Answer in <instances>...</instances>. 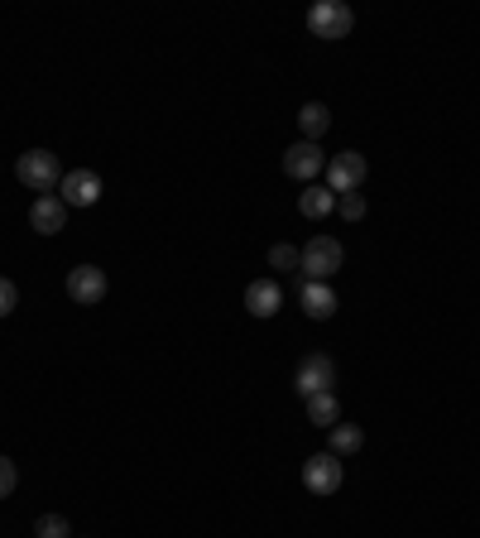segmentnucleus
Masks as SVG:
<instances>
[{
	"label": "nucleus",
	"instance_id": "1",
	"mask_svg": "<svg viewBox=\"0 0 480 538\" xmlns=\"http://www.w3.org/2000/svg\"><path fill=\"white\" fill-rule=\"evenodd\" d=\"M15 178H20L24 188H34V193L44 197L63 183V164H58V154H48V149H24L20 159H15Z\"/></svg>",
	"mask_w": 480,
	"mask_h": 538
},
{
	"label": "nucleus",
	"instance_id": "2",
	"mask_svg": "<svg viewBox=\"0 0 480 538\" xmlns=\"http://www.w3.org/2000/svg\"><path fill=\"white\" fill-rule=\"evenodd\" d=\"M341 260H346V250H341V241L336 236H312L308 245H303V274L308 279H332L336 269H341Z\"/></svg>",
	"mask_w": 480,
	"mask_h": 538
},
{
	"label": "nucleus",
	"instance_id": "3",
	"mask_svg": "<svg viewBox=\"0 0 480 538\" xmlns=\"http://www.w3.org/2000/svg\"><path fill=\"white\" fill-rule=\"evenodd\" d=\"M356 25V15H351V5H341V0H317L308 10V29L317 39H346Z\"/></svg>",
	"mask_w": 480,
	"mask_h": 538
},
{
	"label": "nucleus",
	"instance_id": "4",
	"mask_svg": "<svg viewBox=\"0 0 480 538\" xmlns=\"http://www.w3.org/2000/svg\"><path fill=\"white\" fill-rule=\"evenodd\" d=\"M365 173H370L365 154H356V149H346V154H332V159H327V188H332L336 197H341V193H360Z\"/></svg>",
	"mask_w": 480,
	"mask_h": 538
},
{
	"label": "nucleus",
	"instance_id": "5",
	"mask_svg": "<svg viewBox=\"0 0 480 538\" xmlns=\"http://www.w3.org/2000/svg\"><path fill=\"white\" fill-rule=\"evenodd\" d=\"M341 481H346V471H341V457H332V452H317V457L303 462V486L312 495H336Z\"/></svg>",
	"mask_w": 480,
	"mask_h": 538
},
{
	"label": "nucleus",
	"instance_id": "6",
	"mask_svg": "<svg viewBox=\"0 0 480 538\" xmlns=\"http://www.w3.org/2000/svg\"><path fill=\"white\" fill-rule=\"evenodd\" d=\"M284 173L288 178H298V183H312L317 173H327V154H322V145H312V140L288 145L284 149Z\"/></svg>",
	"mask_w": 480,
	"mask_h": 538
},
{
	"label": "nucleus",
	"instance_id": "7",
	"mask_svg": "<svg viewBox=\"0 0 480 538\" xmlns=\"http://www.w3.org/2000/svg\"><path fill=\"white\" fill-rule=\"evenodd\" d=\"M293 385H298V394H303V399L332 390V385H336V361H332V356H322V351L303 356V366H298V380H293Z\"/></svg>",
	"mask_w": 480,
	"mask_h": 538
},
{
	"label": "nucleus",
	"instance_id": "8",
	"mask_svg": "<svg viewBox=\"0 0 480 538\" xmlns=\"http://www.w3.org/2000/svg\"><path fill=\"white\" fill-rule=\"evenodd\" d=\"M58 197L68 202V207H96L101 202V178L92 169H72L63 173V183H58Z\"/></svg>",
	"mask_w": 480,
	"mask_h": 538
},
{
	"label": "nucleus",
	"instance_id": "9",
	"mask_svg": "<svg viewBox=\"0 0 480 538\" xmlns=\"http://www.w3.org/2000/svg\"><path fill=\"white\" fill-rule=\"evenodd\" d=\"M29 226H34L39 236H58V231L68 226V202H63L58 193L34 197V207H29Z\"/></svg>",
	"mask_w": 480,
	"mask_h": 538
},
{
	"label": "nucleus",
	"instance_id": "10",
	"mask_svg": "<svg viewBox=\"0 0 480 538\" xmlns=\"http://www.w3.org/2000/svg\"><path fill=\"white\" fill-rule=\"evenodd\" d=\"M68 298L72 303H101L106 298V269H96V265L68 269Z\"/></svg>",
	"mask_w": 480,
	"mask_h": 538
},
{
	"label": "nucleus",
	"instance_id": "11",
	"mask_svg": "<svg viewBox=\"0 0 480 538\" xmlns=\"http://www.w3.org/2000/svg\"><path fill=\"white\" fill-rule=\"evenodd\" d=\"M245 308H250V318H274V313L284 308V289H279L274 279H255V284L245 289Z\"/></svg>",
	"mask_w": 480,
	"mask_h": 538
},
{
	"label": "nucleus",
	"instance_id": "12",
	"mask_svg": "<svg viewBox=\"0 0 480 538\" xmlns=\"http://www.w3.org/2000/svg\"><path fill=\"white\" fill-rule=\"evenodd\" d=\"M303 313H308L312 322H327L336 313V294L322 279H308V284H303Z\"/></svg>",
	"mask_w": 480,
	"mask_h": 538
},
{
	"label": "nucleus",
	"instance_id": "13",
	"mask_svg": "<svg viewBox=\"0 0 480 538\" xmlns=\"http://www.w3.org/2000/svg\"><path fill=\"white\" fill-rule=\"evenodd\" d=\"M298 212L312 221H322L327 212H336V193L327 188V183H308V193L298 197Z\"/></svg>",
	"mask_w": 480,
	"mask_h": 538
},
{
	"label": "nucleus",
	"instance_id": "14",
	"mask_svg": "<svg viewBox=\"0 0 480 538\" xmlns=\"http://www.w3.org/2000/svg\"><path fill=\"white\" fill-rule=\"evenodd\" d=\"M308 423L312 428H336V423H341V399H336L332 390L312 394L308 399Z\"/></svg>",
	"mask_w": 480,
	"mask_h": 538
},
{
	"label": "nucleus",
	"instance_id": "15",
	"mask_svg": "<svg viewBox=\"0 0 480 538\" xmlns=\"http://www.w3.org/2000/svg\"><path fill=\"white\" fill-rule=\"evenodd\" d=\"M298 125H303V140H312V145H317V140L327 135V125H332V111H327L322 101H308V106L298 111Z\"/></svg>",
	"mask_w": 480,
	"mask_h": 538
},
{
	"label": "nucleus",
	"instance_id": "16",
	"mask_svg": "<svg viewBox=\"0 0 480 538\" xmlns=\"http://www.w3.org/2000/svg\"><path fill=\"white\" fill-rule=\"evenodd\" d=\"M327 438H332V457H351V452H360L365 447V433H360L356 423H336V428H327Z\"/></svg>",
	"mask_w": 480,
	"mask_h": 538
},
{
	"label": "nucleus",
	"instance_id": "17",
	"mask_svg": "<svg viewBox=\"0 0 480 538\" xmlns=\"http://www.w3.org/2000/svg\"><path fill=\"white\" fill-rule=\"evenodd\" d=\"M269 265L279 269V274H288V269H303V250H293V245H269Z\"/></svg>",
	"mask_w": 480,
	"mask_h": 538
},
{
	"label": "nucleus",
	"instance_id": "18",
	"mask_svg": "<svg viewBox=\"0 0 480 538\" xmlns=\"http://www.w3.org/2000/svg\"><path fill=\"white\" fill-rule=\"evenodd\" d=\"M34 534L39 538H68L72 529H68V519H63V514H44V519L34 524Z\"/></svg>",
	"mask_w": 480,
	"mask_h": 538
},
{
	"label": "nucleus",
	"instance_id": "19",
	"mask_svg": "<svg viewBox=\"0 0 480 538\" xmlns=\"http://www.w3.org/2000/svg\"><path fill=\"white\" fill-rule=\"evenodd\" d=\"M336 212H341L346 221H360V217H365V197H360V193H341V197H336Z\"/></svg>",
	"mask_w": 480,
	"mask_h": 538
},
{
	"label": "nucleus",
	"instance_id": "20",
	"mask_svg": "<svg viewBox=\"0 0 480 538\" xmlns=\"http://www.w3.org/2000/svg\"><path fill=\"white\" fill-rule=\"evenodd\" d=\"M15 303H20V289L0 274V318H10V313H15Z\"/></svg>",
	"mask_w": 480,
	"mask_h": 538
},
{
	"label": "nucleus",
	"instance_id": "21",
	"mask_svg": "<svg viewBox=\"0 0 480 538\" xmlns=\"http://www.w3.org/2000/svg\"><path fill=\"white\" fill-rule=\"evenodd\" d=\"M15 486H20V471H15V462H10V457H0V500H5Z\"/></svg>",
	"mask_w": 480,
	"mask_h": 538
}]
</instances>
